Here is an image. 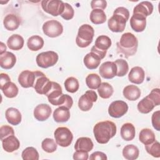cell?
<instances>
[{"label": "cell", "mask_w": 160, "mask_h": 160, "mask_svg": "<svg viewBox=\"0 0 160 160\" xmlns=\"http://www.w3.org/2000/svg\"><path fill=\"white\" fill-rule=\"evenodd\" d=\"M91 6L92 9H99L104 10L107 6V2L104 0H94L91 2Z\"/></svg>", "instance_id": "7dc6e473"}, {"label": "cell", "mask_w": 160, "mask_h": 160, "mask_svg": "<svg viewBox=\"0 0 160 160\" xmlns=\"http://www.w3.org/2000/svg\"><path fill=\"white\" fill-rule=\"evenodd\" d=\"M130 25L134 31L142 32L146 26V17L138 13H133L130 19Z\"/></svg>", "instance_id": "2e32d148"}, {"label": "cell", "mask_w": 160, "mask_h": 160, "mask_svg": "<svg viewBox=\"0 0 160 160\" xmlns=\"http://www.w3.org/2000/svg\"><path fill=\"white\" fill-rule=\"evenodd\" d=\"M136 134L135 128L132 123L126 122L124 124L121 128V138L127 141H132Z\"/></svg>", "instance_id": "83f0119b"}, {"label": "cell", "mask_w": 160, "mask_h": 160, "mask_svg": "<svg viewBox=\"0 0 160 160\" xmlns=\"http://www.w3.org/2000/svg\"><path fill=\"white\" fill-rule=\"evenodd\" d=\"M7 45L11 50H20L24 46V39L21 35L12 34L8 38L7 41Z\"/></svg>", "instance_id": "f1b7e54d"}, {"label": "cell", "mask_w": 160, "mask_h": 160, "mask_svg": "<svg viewBox=\"0 0 160 160\" xmlns=\"http://www.w3.org/2000/svg\"><path fill=\"white\" fill-rule=\"evenodd\" d=\"M93 132L96 141L99 144H106L116 133V126L111 121H101L95 124Z\"/></svg>", "instance_id": "6da1fadb"}, {"label": "cell", "mask_w": 160, "mask_h": 160, "mask_svg": "<svg viewBox=\"0 0 160 160\" xmlns=\"http://www.w3.org/2000/svg\"><path fill=\"white\" fill-rule=\"evenodd\" d=\"M5 116L8 122L14 126L18 125L22 119L20 111L14 108H9L6 109Z\"/></svg>", "instance_id": "7402d4cb"}, {"label": "cell", "mask_w": 160, "mask_h": 160, "mask_svg": "<svg viewBox=\"0 0 160 160\" xmlns=\"http://www.w3.org/2000/svg\"><path fill=\"white\" fill-rule=\"evenodd\" d=\"M2 146L5 151L12 152L19 149L20 142L16 137L11 135L2 140Z\"/></svg>", "instance_id": "d6986e66"}, {"label": "cell", "mask_w": 160, "mask_h": 160, "mask_svg": "<svg viewBox=\"0 0 160 160\" xmlns=\"http://www.w3.org/2000/svg\"><path fill=\"white\" fill-rule=\"evenodd\" d=\"M69 109L68 108L61 106L56 108L53 112L54 120L57 122H67L70 118Z\"/></svg>", "instance_id": "603a6c76"}, {"label": "cell", "mask_w": 160, "mask_h": 160, "mask_svg": "<svg viewBox=\"0 0 160 160\" xmlns=\"http://www.w3.org/2000/svg\"><path fill=\"white\" fill-rule=\"evenodd\" d=\"M74 15V11L72 7L68 3L64 2V8L61 16L65 20L71 19Z\"/></svg>", "instance_id": "ee69618b"}, {"label": "cell", "mask_w": 160, "mask_h": 160, "mask_svg": "<svg viewBox=\"0 0 160 160\" xmlns=\"http://www.w3.org/2000/svg\"><path fill=\"white\" fill-rule=\"evenodd\" d=\"M122 93L124 98L129 101H136L141 96L139 88L135 85H128L126 86L123 89Z\"/></svg>", "instance_id": "484cf974"}, {"label": "cell", "mask_w": 160, "mask_h": 160, "mask_svg": "<svg viewBox=\"0 0 160 160\" xmlns=\"http://www.w3.org/2000/svg\"><path fill=\"white\" fill-rule=\"evenodd\" d=\"M107 159L106 154L101 151H96L92 153L89 157L90 160H106Z\"/></svg>", "instance_id": "681fc988"}, {"label": "cell", "mask_w": 160, "mask_h": 160, "mask_svg": "<svg viewBox=\"0 0 160 160\" xmlns=\"http://www.w3.org/2000/svg\"><path fill=\"white\" fill-rule=\"evenodd\" d=\"M22 158L24 160H38L39 156L38 151L33 147H28L22 152Z\"/></svg>", "instance_id": "60d3db41"}, {"label": "cell", "mask_w": 160, "mask_h": 160, "mask_svg": "<svg viewBox=\"0 0 160 160\" xmlns=\"http://www.w3.org/2000/svg\"><path fill=\"white\" fill-rule=\"evenodd\" d=\"M139 140L144 145H147L153 142L156 140V137L154 132L149 129H142L139 135Z\"/></svg>", "instance_id": "f546056e"}, {"label": "cell", "mask_w": 160, "mask_h": 160, "mask_svg": "<svg viewBox=\"0 0 160 160\" xmlns=\"http://www.w3.org/2000/svg\"><path fill=\"white\" fill-rule=\"evenodd\" d=\"M41 6L47 13L53 16H58L62 13L64 2L60 0H43L41 1Z\"/></svg>", "instance_id": "30bf717a"}, {"label": "cell", "mask_w": 160, "mask_h": 160, "mask_svg": "<svg viewBox=\"0 0 160 160\" xmlns=\"http://www.w3.org/2000/svg\"><path fill=\"white\" fill-rule=\"evenodd\" d=\"M153 5L149 1H142L137 4L133 9V13H138L147 17L152 14Z\"/></svg>", "instance_id": "4316f807"}, {"label": "cell", "mask_w": 160, "mask_h": 160, "mask_svg": "<svg viewBox=\"0 0 160 160\" xmlns=\"http://www.w3.org/2000/svg\"><path fill=\"white\" fill-rule=\"evenodd\" d=\"M152 125L153 128L158 131H160V111L154 112L151 117Z\"/></svg>", "instance_id": "bcb514c9"}, {"label": "cell", "mask_w": 160, "mask_h": 160, "mask_svg": "<svg viewBox=\"0 0 160 160\" xmlns=\"http://www.w3.org/2000/svg\"><path fill=\"white\" fill-rule=\"evenodd\" d=\"M51 104L54 106H63L70 109L72 106L73 101L70 96L62 94Z\"/></svg>", "instance_id": "74e56055"}, {"label": "cell", "mask_w": 160, "mask_h": 160, "mask_svg": "<svg viewBox=\"0 0 160 160\" xmlns=\"http://www.w3.org/2000/svg\"><path fill=\"white\" fill-rule=\"evenodd\" d=\"M52 112L51 108L47 104H40L34 110V116L39 121L47 120Z\"/></svg>", "instance_id": "e0dca14e"}, {"label": "cell", "mask_w": 160, "mask_h": 160, "mask_svg": "<svg viewBox=\"0 0 160 160\" xmlns=\"http://www.w3.org/2000/svg\"><path fill=\"white\" fill-rule=\"evenodd\" d=\"M139 154L138 148L133 144L126 145L122 149L123 157L128 160L136 159L139 156Z\"/></svg>", "instance_id": "1f68e13d"}, {"label": "cell", "mask_w": 160, "mask_h": 160, "mask_svg": "<svg viewBox=\"0 0 160 160\" xmlns=\"http://www.w3.org/2000/svg\"><path fill=\"white\" fill-rule=\"evenodd\" d=\"M94 35V30L91 26L88 24H82L78 29L76 43L82 48L88 47L92 42Z\"/></svg>", "instance_id": "5b68a950"}, {"label": "cell", "mask_w": 160, "mask_h": 160, "mask_svg": "<svg viewBox=\"0 0 160 160\" xmlns=\"http://www.w3.org/2000/svg\"><path fill=\"white\" fill-rule=\"evenodd\" d=\"M129 18V12L128 9L124 7L117 8L114 10L112 16L108 20L109 29L114 32H122L125 29Z\"/></svg>", "instance_id": "3957f363"}, {"label": "cell", "mask_w": 160, "mask_h": 160, "mask_svg": "<svg viewBox=\"0 0 160 160\" xmlns=\"http://www.w3.org/2000/svg\"><path fill=\"white\" fill-rule=\"evenodd\" d=\"M111 40L108 36L101 35L96 38L95 44L91 48V51L96 53L102 59L105 57L107 50L111 47Z\"/></svg>", "instance_id": "ba28073f"}, {"label": "cell", "mask_w": 160, "mask_h": 160, "mask_svg": "<svg viewBox=\"0 0 160 160\" xmlns=\"http://www.w3.org/2000/svg\"><path fill=\"white\" fill-rule=\"evenodd\" d=\"M101 58L94 52L91 51L84 58V64L89 69H95L100 64Z\"/></svg>", "instance_id": "44dd1931"}, {"label": "cell", "mask_w": 160, "mask_h": 160, "mask_svg": "<svg viewBox=\"0 0 160 160\" xmlns=\"http://www.w3.org/2000/svg\"><path fill=\"white\" fill-rule=\"evenodd\" d=\"M114 62L115 63L117 68V76L122 77L128 73L129 70V66L126 60L122 59H119L114 61Z\"/></svg>", "instance_id": "f35d334b"}, {"label": "cell", "mask_w": 160, "mask_h": 160, "mask_svg": "<svg viewBox=\"0 0 160 160\" xmlns=\"http://www.w3.org/2000/svg\"><path fill=\"white\" fill-rule=\"evenodd\" d=\"M58 54L52 51L39 53L36 56V63L42 68H48L55 65L58 61Z\"/></svg>", "instance_id": "52a82bcc"}, {"label": "cell", "mask_w": 160, "mask_h": 160, "mask_svg": "<svg viewBox=\"0 0 160 160\" xmlns=\"http://www.w3.org/2000/svg\"><path fill=\"white\" fill-rule=\"evenodd\" d=\"M11 135H14V131L12 127L8 125H4L0 128V136L1 141Z\"/></svg>", "instance_id": "f6af8a7d"}, {"label": "cell", "mask_w": 160, "mask_h": 160, "mask_svg": "<svg viewBox=\"0 0 160 160\" xmlns=\"http://www.w3.org/2000/svg\"><path fill=\"white\" fill-rule=\"evenodd\" d=\"M4 28L8 31H14L17 29L20 25V19L14 14H7L3 20Z\"/></svg>", "instance_id": "cb8c5ba5"}, {"label": "cell", "mask_w": 160, "mask_h": 160, "mask_svg": "<svg viewBox=\"0 0 160 160\" xmlns=\"http://www.w3.org/2000/svg\"><path fill=\"white\" fill-rule=\"evenodd\" d=\"M88 152L84 151H76V152L73 154L74 159L87 160L88 159Z\"/></svg>", "instance_id": "c3c4849f"}, {"label": "cell", "mask_w": 160, "mask_h": 160, "mask_svg": "<svg viewBox=\"0 0 160 160\" xmlns=\"http://www.w3.org/2000/svg\"><path fill=\"white\" fill-rule=\"evenodd\" d=\"M6 50V45L2 42H1V52H0V54L5 52Z\"/></svg>", "instance_id": "816d5d0a"}, {"label": "cell", "mask_w": 160, "mask_h": 160, "mask_svg": "<svg viewBox=\"0 0 160 160\" xmlns=\"http://www.w3.org/2000/svg\"><path fill=\"white\" fill-rule=\"evenodd\" d=\"M61 94H62V91L61 86L58 82L52 81L51 88L46 95L48 98L49 102L51 104Z\"/></svg>", "instance_id": "836d02e7"}, {"label": "cell", "mask_w": 160, "mask_h": 160, "mask_svg": "<svg viewBox=\"0 0 160 160\" xmlns=\"http://www.w3.org/2000/svg\"><path fill=\"white\" fill-rule=\"evenodd\" d=\"M35 73L36 79L33 88L37 93L46 95L51 88L52 81H51L41 71H36Z\"/></svg>", "instance_id": "8992f818"}, {"label": "cell", "mask_w": 160, "mask_h": 160, "mask_svg": "<svg viewBox=\"0 0 160 160\" xmlns=\"http://www.w3.org/2000/svg\"><path fill=\"white\" fill-rule=\"evenodd\" d=\"M64 87L68 92L74 93L78 90L79 84L76 78L74 77H69L65 80Z\"/></svg>", "instance_id": "ab89813d"}, {"label": "cell", "mask_w": 160, "mask_h": 160, "mask_svg": "<svg viewBox=\"0 0 160 160\" xmlns=\"http://www.w3.org/2000/svg\"><path fill=\"white\" fill-rule=\"evenodd\" d=\"M86 83L87 86L91 89H98L101 84L100 76L97 74L92 73L88 75L86 78Z\"/></svg>", "instance_id": "8d00e7d4"}, {"label": "cell", "mask_w": 160, "mask_h": 160, "mask_svg": "<svg viewBox=\"0 0 160 160\" xmlns=\"http://www.w3.org/2000/svg\"><path fill=\"white\" fill-rule=\"evenodd\" d=\"M144 71L139 66L133 67L128 74L129 81L136 84H141L144 80Z\"/></svg>", "instance_id": "ac0fdd59"}, {"label": "cell", "mask_w": 160, "mask_h": 160, "mask_svg": "<svg viewBox=\"0 0 160 160\" xmlns=\"http://www.w3.org/2000/svg\"><path fill=\"white\" fill-rule=\"evenodd\" d=\"M41 146L42 149L48 153L54 152L58 148L56 142H55L54 140L51 138L44 139L41 143Z\"/></svg>", "instance_id": "7bdbcfd3"}, {"label": "cell", "mask_w": 160, "mask_h": 160, "mask_svg": "<svg viewBox=\"0 0 160 160\" xmlns=\"http://www.w3.org/2000/svg\"><path fill=\"white\" fill-rule=\"evenodd\" d=\"M27 46L31 51H37L43 47L44 40L41 36L38 35L31 36L28 39Z\"/></svg>", "instance_id": "4dcf8cb0"}, {"label": "cell", "mask_w": 160, "mask_h": 160, "mask_svg": "<svg viewBox=\"0 0 160 160\" xmlns=\"http://www.w3.org/2000/svg\"><path fill=\"white\" fill-rule=\"evenodd\" d=\"M116 45L118 52L122 54L125 58H128L136 54L138 46V41L133 34L125 32L122 34Z\"/></svg>", "instance_id": "7a4b0ae2"}, {"label": "cell", "mask_w": 160, "mask_h": 160, "mask_svg": "<svg viewBox=\"0 0 160 160\" xmlns=\"http://www.w3.org/2000/svg\"><path fill=\"white\" fill-rule=\"evenodd\" d=\"M160 104V92L159 88L153 89L149 94L141 99L138 104V111L142 114L150 112L155 106Z\"/></svg>", "instance_id": "277c9868"}, {"label": "cell", "mask_w": 160, "mask_h": 160, "mask_svg": "<svg viewBox=\"0 0 160 160\" xmlns=\"http://www.w3.org/2000/svg\"><path fill=\"white\" fill-rule=\"evenodd\" d=\"M16 62L15 55L9 51L0 54V66L5 69H10L14 67Z\"/></svg>", "instance_id": "ffe728a7"}, {"label": "cell", "mask_w": 160, "mask_h": 160, "mask_svg": "<svg viewBox=\"0 0 160 160\" xmlns=\"http://www.w3.org/2000/svg\"><path fill=\"white\" fill-rule=\"evenodd\" d=\"M1 79H0V88L4 85L6 83L11 81V79L9 76L5 73H1L0 74Z\"/></svg>", "instance_id": "f907efd6"}, {"label": "cell", "mask_w": 160, "mask_h": 160, "mask_svg": "<svg viewBox=\"0 0 160 160\" xmlns=\"http://www.w3.org/2000/svg\"><path fill=\"white\" fill-rule=\"evenodd\" d=\"M99 96L103 99L109 98L113 94L114 89L112 86L108 82H102L98 89Z\"/></svg>", "instance_id": "d590c367"}, {"label": "cell", "mask_w": 160, "mask_h": 160, "mask_svg": "<svg viewBox=\"0 0 160 160\" xmlns=\"http://www.w3.org/2000/svg\"><path fill=\"white\" fill-rule=\"evenodd\" d=\"M93 148V142L89 138L81 137L78 138L75 143L74 149L76 151H91Z\"/></svg>", "instance_id": "d4e9b609"}, {"label": "cell", "mask_w": 160, "mask_h": 160, "mask_svg": "<svg viewBox=\"0 0 160 160\" xmlns=\"http://www.w3.org/2000/svg\"><path fill=\"white\" fill-rule=\"evenodd\" d=\"M145 149L148 154L154 158L160 157V144L158 141H154L153 142L145 145Z\"/></svg>", "instance_id": "b9f144b4"}, {"label": "cell", "mask_w": 160, "mask_h": 160, "mask_svg": "<svg viewBox=\"0 0 160 160\" xmlns=\"http://www.w3.org/2000/svg\"><path fill=\"white\" fill-rule=\"evenodd\" d=\"M54 135L57 144L62 147L69 146L73 139L72 133L66 127L58 128L55 130Z\"/></svg>", "instance_id": "9c48e42d"}, {"label": "cell", "mask_w": 160, "mask_h": 160, "mask_svg": "<svg viewBox=\"0 0 160 160\" xmlns=\"http://www.w3.org/2000/svg\"><path fill=\"white\" fill-rule=\"evenodd\" d=\"M2 92L9 98H13L16 97L18 94V88L12 82H8L0 88Z\"/></svg>", "instance_id": "e575fe53"}, {"label": "cell", "mask_w": 160, "mask_h": 160, "mask_svg": "<svg viewBox=\"0 0 160 160\" xmlns=\"http://www.w3.org/2000/svg\"><path fill=\"white\" fill-rule=\"evenodd\" d=\"M101 77L104 79H110L116 76L117 68L115 63L112 61H106L103 62L99 69Z\"/></svg>", "instance_id": "9a60e30c"}, {"label": "cell", "mask_w": 160, "mask_h": 160, "mask_svg": "<svg viewBox=\"0 0 160 160\" xmlns=\"http://www.w3.org/2000/svg\"><path fill=\"white\" fill-rule=\"evenodd\" d=\"M128 110L127 103L123 101L117 100L112 102L108 108V113L110 116L119 118L124 116Z\"/></svg>", "instance_id": "4fadbf2b"}, {"label": "cell", "mask_w": 160, "mask_h": 160, "mask_svg": "<svg viewBox=\"0 0 160 160\" xmlns=\"http://www.w3.org/2000/svg\"><path fill=\"white\" fill-rule=\"evenodd\" d=\"M89 18L93 24H101L106 21V15L103 10L95 9L91 12Z\"/></svg>", "instance_id": "d6a6232c"}, {"label": "cell", "mask_w": 160, "mask_h": 160, "mask_svg": "<svg viewBox=\"0 0 160 160\" xmlns=\"http://www.w3.org/2000/svg\"><path fill=\"white\" fill-rule=\"evenodd\" d=\"M42 31L45 35L50 38L60 36L63 32V27L59 21L51 19L45 22L42 25Z\"/></svg>", "instance_id": "8fae6325"}, {"label": "cell", "mask_w": 160, "mask_h": 160, "mask_svg": "<svg viewBox=\"0 0 160 160\" xmlns=\"http://www.w3.org/2000/svg\"><path fill=\"white\" fill-rule=\"evenodd\" d=\"M36 79L35 71L29 70L23 71L18 76V82L20 85L24 88H33Z\"/></svg>", "instance_id": "5bb4252c"}, {"label": "cell", "mask_w": 160, "mask_h": 160, "mask_svg": "<svg viewBox=\"0 0 160 160\" xmlns=\"http://www.w3.org/2000/svg\"><path fill=\"white\" fill-rule=\"evenodd\" d=\"M98 96L96 92L88 90L80 97L78 101V107L82 111H88L92 108L93 102H96Z\"/></svg>", "instance_id": "7c38bea8"}]
</instances>
